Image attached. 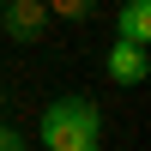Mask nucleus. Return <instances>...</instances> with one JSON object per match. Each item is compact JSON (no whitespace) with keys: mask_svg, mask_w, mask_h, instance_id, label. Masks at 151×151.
<instances>
[{"mask_svg":"<svg viewBox=\"0 0 151 151\" xmlns=\"http://www.w3.org/2000/svg\"><path fill=\"white\" fill-rule=\"evenodd\" d=\"M0 24H6V36L12 42H42L48 36V6L42 0H6V6H0Z\"/></svg>","mask_w":151,"mask_h":151,"instance_id":"obj_2","label":"nucleus"},{"mask_svg":"<svg viewBox=\"0 0 151 151\" xmlns=\"http://www.w3.org/2000/svg\"><path fill=\"white\" fill-rule=\"evenodd\" d=\"M103 73H109V85H145L151 79V55H145L139 42H109Z\"/></svg>","mask_w":151,"mask_h":151,"instance_id":"obj_3","label":"nucleus"},{"mask_svg":"<svg viewBox=\"0 0 151 151\" xmlns=\"http://www.w3.org/2000/svg\"><path fill=\"white\" fill-rule=\"evenodd\" d=\"M36 139L42 151H103V115L91 97H48Z\"/></svg>","mask_w":151,"mask_h":151,"instance_id":"obj_1","label":"nucleus"},{"mask_svg":"<svg viewBox=\"0 0 151 151\" xmlns=\"http://www.w3.org/2000/svg\"><path fill=\"white\" fill-rule=\"evenodd\" d=\"M115 42H151V0H121L115 12Z\"/></svg>","mask_w":151,"mask_h":151,"instance_id":"obj_4","label":"nucleus"},{"mask_svg":"<svg viewBox=\"0 0 151 151\" xmlns=\"http://www.w3.org/2000/svg\"><path fill=\"white\" fill-rule=\"evenodd\" d=\"M0 6H6V0H0Z\"/></svg>","mask_w":151,"mask_h":151,"instance_id":"obj_7","label":"nucleus"},{"mask_svg":"<svg viewBox=\"0 0 151 151\" xmlns=\"http://www.w3.org/2000/svg\"><path fill=\"white\" fill-rule=\"evenodd\" d=\"M42 6H48V18H73V24H79V18L97 12V0H42Z\"/></svg>","mask_w":151,"mask_h":151,"instance_id":"obj_5","label":"nucleus"},{"mask_svg":"<svg viewBox=\"0 0 151 151\" xmlns=\"http://www.w3.org/2000/svg\"><path fill=\"white\" fill-rule=\"evenodd\" d=\"M0 151H30V139H24L12 121H0Z\"/></svg>","mask_w":151,"mask_h":151,"instance_id":"obj_6","label":"nucleus"}]
</instances>
